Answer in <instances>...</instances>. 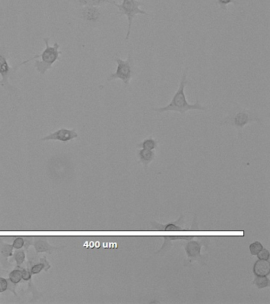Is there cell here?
<instances>
[{"mask_svg": "<svg viewBox=\"0 0 270 304\" xmlns=\"http://www.w3.org/2000/svg\"><path fill=\"white\" fill-rule=\"evenodd\" d=\"M25 241L22 238H17L14 240V244H13V248L15 249H21L24 246Z\"/></svg>", "mask_w": 270, "mask_h": 304, "instance_id": "23", "label": "cell"}, {"mask_svg": "<svg viewBox=\"0 0 270 304\" xmlns=\"http://www.w3.org/2000/svg\"><path fill=\"white\" fill-rule=\"evenodd\" d=\"M186 251L189 255L191 257H195V256L198 255L201 251V246L198 242H190V243H188L186 246Z\"/></svg>", "mask_w": 270, "mask_h": 304, "instance_id": "12", "label": "cell"}, {"mask_svg": "<svg viewBox=\"0 0 270 304\" xmlns=\"http://www.w3.org/2000/svg\"><path fill=\"white\" fill-rule=\"evenodd\" d=\"M22 278L23 280H29L31 278V272H29L27 270H23L22 271Z\"/></svg>", "mask_w": 270, "mask_h": 304, "instance_id": "25", "label": "cell"}, {"mask_svg": "<svg viewBox=\"0 0 270 304\" xmlns=\"http://www.w3.org/2000/svg\"><path fill=\"white\" fill-rule=\"evenodd\" d=\"M81 13L84 20L91 22H98L102 15L99 6H84Z\"/></svg>", "mask_w": 270, "mask_h": 304, "instance_id": "8", "label": "cell"}, {"mask_svg": "<svg viewBox=\"0 0 270 304\" xmlns=\"http://www.w3.org/2000/svg\"><path fill=\"white\" fill-rule=\"evenodd\" d=\"M9 278H10V281L13 284H18V283L20 282L21 280L22 279V271L18 270H14V271L10 272Z\"/></svg>", "mask_w": 270, "mask_h": 304, "instance_id": "15", "label": "cell"}, {"mask_svg": "<svg viewBox=\"0 0 270 304\" xmlns=\"http://www.w3.org/2000/svg\"><path fill=\"white\" fill-rule=\"evenodd\" d=\"M78 137V134L75 129H61L50 133L49 135L44 137L40 140L47 141V140H59V141L67 142L71 139H75Z\"/></svg>", "mask_w": 270, "mask_h": 304, "instance_id": "7", "label": "cell"}, {"mask_svg": "<svg viewBox=\"0 0 270 304\" xmlns=\"http://www.w3.org/2000/svg\"><path fill=\"white\" fill-rule=\"evenodd\" d=\"M1 252H2V254L6 256V257L11 256L12 255L13 246L5 244V245H3V246H2V249H1Z\"/></svg>", "mask_w": 270, "mask_h": 304, "instance_id": "20", "label": "cell"}, {"mask_svg": "<svg viewBox=\"0 0 270 304\" xmlns=\"http://www.w3.org/2000/svg\"><path fill=\"white\" fill-rule=\"evenodd\" d=\"M256 276H267L270 272V263L268 260H258L254 266Z\"/></svg>", "mask_w": 270, "mask_h": 304, "instance_id": "9", "label": "cell"}, {"mask_svg": "<svg viewBox=\"0 0 270 304\" xmlns=\"http://www.w3.org/2000/svg\"><path fill=\"white\" fill-rule=\"evenodd\" d=\"M190 83L187 80V71H185L180 81L179 87L175 94L173 95L170 102L164 107L153 108L152 110L160 113L168 112V111H175L182 115L186 114V112L190 110L205 111L207 109L200 104L198 99H197V101L194 104H190L188 101L186 94H185V88Z\"/></svg>", "mask_w": 270, "mask_h": 304, "instance_id": "1", "label": "cell"}, {"mask_svg": "<svg viewBox=\"0 0 270 304\" xmlns=\"http://www.w3.org/2000/svg\"><path fill=\"white\" fill-rule=\"evenodd\" d=\"M165 230L166 231H180L181 229L173 224H169V225L166 226Z\"/></svg>", "mask_w": 270, "mask_h": 304, "instance_id": "26", "label": "cell"}, {"mask_svg": "<svg viewBox=\"0 0 270 304\" xmlns=\"http://www.w3.org/2000/svg\"><path fill=\"white\" fill-rule=\"evenodd\" d=\"M25 258H26V255H25L24 252L17 251L16 253H15L14 258H15V261H16L18 266H20V265L23 263V262L25 261Z\"/></svg>", "mask_w": 270, "mask_h": 304, "instance_id": "19", "label": "cell"}, {"mask_svg": "<svg viewBox=\"0 0 270 304\" xmlns=\"http://www.w3.org/2000/svg\"><path fill=\"white\" fill-rule=\"evenodd\" d=\"M45 267L44 263H40V264H36L35 266H33L31 269V274H37L39 272H41V270Z\"/></svg>", "mask_w": 270, "mask_h": 304, "instance_id": "22", "label": "cell"}, {"mask_svg": "<svg viewBox=\"0 0 270 304\" xmlns=\"http://www.w3.org/2000/svg\"><path fill=\"white\" fill-rule=\"evenodd\" d=\"M78 2L82 6H101L105 4L114 6L117 3L115 0H78Z\"/></svg>", "mask_w": 270, "mask_h": 304, "instance_id": "10", "label": "cell"}, {"mask_svg": "<svg viewBox=\"0 0 270 304\" xmlns=\"http://www.w3.org/2000/svg\"><path fill=\"white\" fill-rule=\"evenodd\" d=\"M34 247L37 253L51 251V250L55 249V248L52 247L45 240H37V241H36L34 242Z\"/></svg>", "mask_w": 270, "mask_h": 304, "instance_id": "11", "label": "cell"}, {"mask_svg": "<svg viewBox=\"0 0 270 304\" xmlns=\"http://www.w3.org/2000/svg\"><path fill=\"white\" fill-rule=\"evenodd\" d=\"M49 37L44 38V44H45V49L43 51L42 53L40 54L35 55L34 57L32 58L29 59L27 61H23V62L18 64L16 66L18 68H19L22 65H26L30 61L36 60L34 63L35 68L36 71L40 73V75H45L47 71L52 68L55 63L57 62L60 59V56L62 54V52L60 51V47L61 45L57 42H55L53 46L49 45Z\"/></svg>", "mask_w": 270, "mask_h": 304, "instance_id": "2", "label": "cell"}, {"mask_svg": "<svg viewBox=\"0 0 270 304\" xmlns=\"http://www.w3.org/2000/svg\"><path fill=\"white\" fill-rule=\"evenodd\" d=\"M262 248H263V246H262L260 242H254V243L251 244L250 246V253L253 255H257L260 252V250H262Z\"/></svg>", "mask_w": 270, "mask_h": 304, "instance_id": "18", "label": "cell"}, {"mask_svg": "<svg viewBox=\"0 0 270 304\" xmlns=\"http://www.w3.org/2000/svg\"><path fill=\"white\" fill-rule=\"evenodd\" d=\"M145 3L140 2L139 0H122L121 4L116 3L114 6H117L119 10L120 15H125L127 16L129 21V27H128V32L125 40H128L131 34L132 25H133V19L137 14H145L148 15L145 10H141L139 6H143Z\"/></svg>", "mask_w": 270, "mask_h": 304, "instance_id": "5", "label": "cell"}, {"mask_svg": "<svg viewBox=\"0 0 270 304\" xmlns=\"http://www.w3.org/2000/svg\"><path fill=\"white\" fill-rule=\"evenodd\" d=\"M218 6H220V8L222 9V10H228V4H231V3H233L234 5L238 4V2L236 1V0H217Z\"/></svg>", "mask_w": 270, "mask_h": 304, "instance_id": "17", "label": "cell"}, {"mask_svg": "<svg viewBox=\"0 0 270 304\" xmlns=\"http://www.w3.org/2000/svg\"><path fill=\"white\" fill-rule=\"evenodd\" d=\"M139 157L143 161H151L153 159L154 154L151 150L143 149L139 151Z\"/></svg>", "mask_w": 270, "mask_h": 304, "instance_id": "16", "label": "cell"}, {"mask_svg": "<svg viewBox=\"0 0 270 304\" xmlns=\"http://www.w3.org/2000/svg\"><path fill=\"white\" fill-rule=\"evenodd\" d=\"M157 146V143L153 139H147L143 143H139V147H143V149L153 150Z\"/></svg>", "mask_w": 270, "mask_h": 304, "instance_id": "14", "label": "cell"}, {"mask_svg": "<svg viewBox=\"0 0 270 304\" xmlns=\"http://www.w3.org/2000/svg\"><path fill=\"white\" fill-rule=\"evenodd\" d=\"M253 121L260 122V118L258 117L256 111L241 106L238 104H235L230 113L224 120V123L234 125L238 129H242Z\"/></svg>", "mask_w": 270, "mask_h": 304, "instance_id": "3", "label": "cell"}, {"mask_svg": "<svg viewBox=\"0 0 270 304\" xmlns=\"http://www.w3.org/2000/svg\"><path fill=\"white\" fill-rule=\"evenodd\" d=\"M257 255H258L259 260H269V258H270V252L266 250V249L262 248V250H260V252Z\"/></svg>", "mask_w": 270, "mask_h": 304, "instance_id": "21", "label": "cell"}, {"mask_svg": "<svg viewBox=\"0 0 270 304\" xmlns=\"http://www.w3.org/2000/svg\"><path fill=\"white\" fill-rule=\"evenodd\" d=\"M113 61L117 64V70L115 72L112 73L108 77L107 81L111 82L114 79H121L123 82L125 87H129L130 81L135 75V68H134V61L132 57V52L129 51V56L126 61H123L119 57H115L113 58Z\"/></svg>", "mask_w": 270, "mask_h": 304, "instance_id": "4", "label": "cell"}, {"mask_svg": "<svg viewBox=\"0 0 270 304\" xmlns=\"http://www.w3.org/2000/svg\"><path fill=\"white\" fill-rule=\"evenodd\" d=\"M18 69L17 66L11 68L9 65L8 50L5 46H0V75L2 77L0 86L6 89V91L10 92L14 91V87L10 83V79Z\"/></svg>", "mask_w": 270, "mask_h": 304, "instance_id": "6", "label": "cell"}, {"mask_svg": "<svg viewBox=\"0 0 270 304\" xmlns=\"http://www.w3.org/2000/svg\"><path fill=\"white\" fill-rule=\"evenodd\" d=\"M8 288V282L4 278L0 277V292H3Z\"/></svg>", "mask_w": 270, "mask_h": 304, "instance_id": "24", "label": "cell"}, {"mask_svg": "<svg viewBox=\"0 0 270 304\" xmlns=\"http://www.w3.org/2000/svg\"><path fill=\"white\" fill-rule=\"evenodd\" d=\"M254 284L259 288H266L269 285V279L266 276H257Z\"/></svg>", "mask_w": 270, "mask_h": 304, "instance_id": "13", "label": "cell"}]
</instances>
